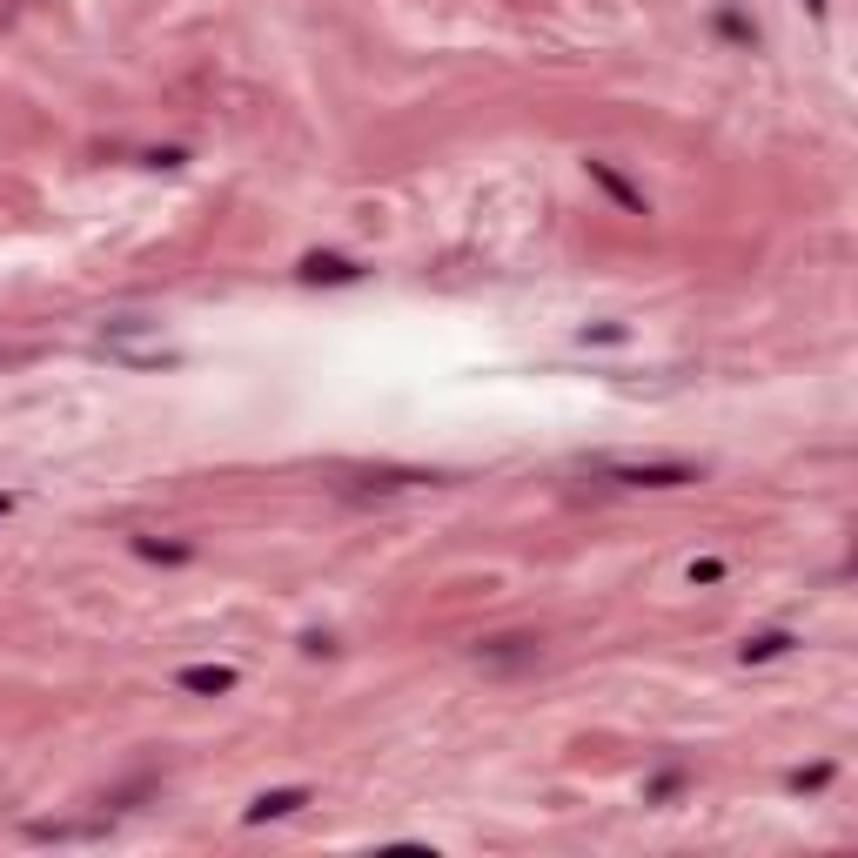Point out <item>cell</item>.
I'll list each match as a JSON object with an SVG mask.
<instances>
[{
  "mask_svg": "<svg viewBox=\"0 0 858 858\" xmlns=\"http://www.w3.org/2000/svg\"><path fill=\"white\" fill-rule=\"evenodd\" d=\"M610 483H631V490H684V483H698L691 463H604Z\"/></svg>",
  "mask_w": 858,
  "mask_h": 858,
  "instance_id": "1",
  "label": "cell"
},
{
  "mask_svg": "<svg viewBox=\"0 0 858 858\" xmlns=\"http://www.w3.org/2000/svg\"><path fill=\"white\" fill-rule=\"evenodd\" d=\"M135 557H155V564H188L195 550H188V543H155V537H135Z\"/></svg>",
  "mask_w": 858,
  "mask_h": 858,
  "instance_id": "6",
  "label": "cell"
},
{
  "mask_svg": "<svg viewBox=\"0 0 858 858\" xmlns=\"http://www.w3.org/2000/svg\"><path fill=\"white\" fill-rule=\"evenodd\" d=\"M778 651H791V631H758V637H745V664H765V657H778Z\"/></svg>",
  "mask_w": 858,
  "mask_h": 858,
  "instance_id": "5",
  "label": "cell"
},
{
  "mask_svg": "<svg viewBox=\"0 0 858 858\" xmlns=\"http://www.w3.org/2000/svg\"><path fill=\"white\" fill-rule=\"evenodd\" d=\"M295 275H302V282H356L362 269L356 262H342V255H302V269Z\"/></svg>",
  "mask_w": 858,
  "mask_h": 858,
  "instance_id": "4",
  "label": "cell"
},
{
  "mask_svg": "<svg viewBox=\"0 0 858 858\" xmlns=\"http://www.w3.org/2000/svg\"><path fill=\"white\" fill-rule=\"evenodd\" d=\"M718 577H724V564H718V557H704V564H691V584H718Z\"/></svg>",
  "mask_w": 858,
  "mask_h": 858,
  "instance_id": "8",
  "label": "cell"
},
{
  "mask_svg": "<svg viewBox=\"0 0 858 858\" xmlns=\"http://www.w3.org/2000/svg\"><path fill=\"white\" fill-rule=\"evenodd\" d=\"M590 175H597V181H604V188H610V195H617V202H624V208H637V215H644V202H637V195H631V188H624V181H617V175H610V168H604V161H590Z\"/></svg>",
  "mask_w": 858,
  "mask_h": 858,
  "instance_id": "7",
  "label": "cell"
},
{
  "mask_svg": "<svg viewBox=\"0 0 858 858\" xmlns=\"http://www.w3.org/2000/svg\"><path fill=\"white\" fill-rule=\"evenodd\" d=\"M181 691H195V698H228L235 691V671L228 664H188V671H175Z\"/></svg>",
  "mask_w": 858,
  "mask_h": 858,
  "instance_id": "2",
  "label": "cell"
},
{
  "mask_svg": "<svg viewBox=\"0 0 858 858\" xmlns=\"http://www.w3.org/2000/svg\"><path fill=\"white\" fill-rule=\"evenodd\" d=\"M805 7H818V14H825V0H805Z\"/></svg>",
  "mask_w": 858,
  "mask_h": 858,
  "instance_id": "10",
  "label": "cell"
},
{
  "mask_svg": "<svg viewBox=\"0 0 858 858\" xmlns=\"http://www.w3.org/2000/svg\"><path fill=\"white\" fill-rule=\"evenodd\" d=\"M7 510H14V497H0V517H7Z\"/></svg>",
  "mask_w": 858,
  "mask_h": 858,
  "instance_id": "9",
  "label": "cell"
},
{
  "mask_svg": "<svg viewBox=\"0 0 858 858\" xmlns=\"http://www.w3.org/2000/svg\"><path fill=\"white\" fill-rule=\"evenodd\" d=\"M309 805V785H282V791H262L249 805V825H269V818H289V812H302Z\"/></svg>",
  "mask_w": 858,
  "mask_h": 858,
  "instance_id": "3",
  "label": "cell"
}]
</instances>
